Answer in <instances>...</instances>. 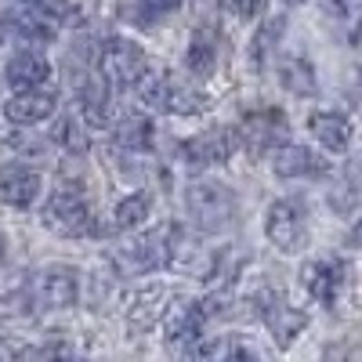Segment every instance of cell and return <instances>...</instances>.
I'll return each instance as SVG.
<instances>
[{
    "instance_id": "cell-1",
    "label": "cell",
    "mask_w": 362,
    "mask_h": 362,
    "mask_svg": "<svg viewBox=\"0 0 362 362\" xmlns=\"http://www.w3.org/2000/svg\"><path fill=\"white\" fill-rule=\"evenodd\" d=\"M181 225L174 221H163L156 228H148L145 235H134L127 243H119L109 250V261L119 276H148L156 268H170L174 257H177V247H181Z\"/></svg>"
},
{
    "instance_id": "cell-2",
    "label": "cell",
    "mask_w": 362,
    "mask_h": 362,
    "mask_svg": "<svg viewBox=\"0 0 362 362\" xmlns=\"http://www.w3.org/2000/svg\"><path fill=\"white\" fill-rule=\"evenodd\" d=\"M185 210H189V218L199 232H225L235 214H239V199L228 185H221V181L214 177H199L192 181V185L185 189Z\"/></svg>"
},
{
    "instance_id": "cell-3",
    "label": "cell",
    "mask_w": 362,
    "mask_h": 362,
    "mask_svg": "<svg viewBox=\"0 0 362 362\" xmlns=\"http://www.w3.org/2000/svg\"><path fill=\"white\" fill-rule=\"evenodd\" d=\"M138 95H141V105H148L153 112H167V116H199L210 105L203 90L177 80L174 73H148L138 83Z\"/></svg>"
},
{
    "instance_id": "cell-4",
    "label": "cell",
    "mask_w": 362,
    "mask_h": 362,
    "mask_svg": "<svg viewBox=\"0 0 362 362\" xmlns=\"http://www.w3.org/2000/svg\"><path fill=\"white\" fill-rule=\"evenodd\" d=\"M44 228L54 232L58 239H83L98 232V221L80 189H58L44 203Z\"/></svg>"
},
{
    "instance_id": "cell-5",
    "label": "cell",
    "mask_w": 362,
    "mask_h": 362,
    "mask_svg": "<svg viewBox=\"0 0 362 362\" xmlns=\"http://www.w3.org/2000/svg\"><path fill=\"white\" fill-rule=\"evenodd\" d=\"M98 73L105 76L109 87H138L148 76V54L141 44L127 40V37H109L102 44V58H98Z\"/></svg>"
},
{
    "instance_id": "cell-6",
    "label": "cell",
    "mask_w": 362,
    "mask_h": 362,
    "mask_svg": "<svg viewBox=\"0 0 362 362\" xmlns=\"http://www.w3.org/2000/svg\"><path fill=\"white\" fill-rule=\"evenodd\" d=\"M264 235H268V243L283 254L305 250V243H308V206L300 199H276L264 214Z\"/></svg>"
},
{
    "instance_id": "cell-7",
    "label": "cell",
    "mask_w": 362,
    "mask_h": 362,
    "mask_svg": "<svg viewBox=\"0 0 362 362\" xmlns=\"http://www.w3.org/2000/svg\"><path fill=\"white\" fill-rule=\"evenodd\" d=\"M76 297H80V276L69 264H47L33 276V283H29V305L44 308V312L73 308Z\"/></svg>"
},
{
    "instance_id": "cell-8",
    "label": "cell",
    "mask_w": 362,
    "mask_h": 362,
    "mask_svg": "<svg viewBox=\"0 0 362 362\" xmlns=\"http://www.w3.org/2000/svg\"><path fill=\"white\" fill-rule=\"evenodd\" d=\"M257 315L264 319L272 341H276L279 348H290L300 337V329L308 326V315L305 312H297L293 305H286V300L279 293H272V290L257 293Z\"/></svg>"
},
{
    "instance_id": "cell-9",
    "label": "cell",
    "mask_w": 362,
    "mask_h": 362,
    "mask_svg": "<svg viewBox=\"0 0 362 362\" xmlns=\"http://www.w3.org/2000/svg\"><path fill=\"white\" fill-rule=\"evenodd\" d=\"M8 22L15 25V33L25 40H37V44H51L58 37V11H54V0H22V4L11 8Z\"/></svg>"
},
{
    "instance_id": "cell-10",
    "label": "cell",
    "mask_w": 362,
    "mask_h": 362,
    "mask_svg": "<svg viewBox=\"0 0 362 362\" xmlns=\"http://www.w3.org/2000/svg\"><path fill=\"white\" fill-rule=\"evenodd\" d=\"M286 134V116L283 109H261V112H247L243 124L235 127V138L243 148H250L254 156H261L264 148H276V141Z\"/></svg>"
},
{
    "instance_id": "cell-11",
    "label": "cell",
    "mask_w": 362,
    "mask_h": 362,
    "mask_svg": "<svg viewBox=\"0 0 362 362\" xmlns=\"http://www.w3.org/2000/svg\"><path fill=\"white\" fill-rule=\"evenodd\" d=\"M344 279H348V268L337 257H319V261H308L305 268H300V283H305V290L326 308L337 305V297L344 290Z\"/></svg>"
},
{
    "instance_id": "cell-12",
    "label": "cell",
    "mask_w": 362,
    "mask_h": 362,
    "mask_svg": "<svg viewBox=\"0 0 362 362\" xmlns=\"http://www.w3.org/2000/svg\"><path fill=\"white\" fill-rule=\"evenodd\" d=\"M206 319H210L206 300H189V305H181V308L170 312V319H167V344H170L174 351H192V348L203 341Z\"/></svg>"
},
{
    "instance_id": "cell-13",
    "label": "cell",
    "mask_w": 362,
    "mask_h": 362,
    "mask_svg": "<svg viewBox=\"0 0 362 362\" xmlns=\"http://www.w3.org/2000/svg\"><path fill=\"white\" fill-rule=\"evenodd\" d=\"M76 102H80V119L87 127H109L112 105H109V83L102 73L87 69L76 76Z\"/></svg>"
},
{
    "instance_id": "cell-14",
    "label": "cell",
    "mask_w": 362,
    "mask_h": 362,
    "mask_svg": "<svg viewBox=\"0 0 362 362\" xmlns=\"http://www.w3.org/2000/svg\"><path fill=\"white\" fill-rule=\"evenodd\" d=\"M235 145H239L235 131H228V127H210V131L189 138L185 145H181V153H185V160H189L192 167H214V163H225V160L235 153Z\"/></svg>"
},
{
    "instance_id": "cell-15",
    "label": "cell",
    "mask_w": 362,
    "mask_h": 362,
    "mask_svg": "<svg viewBox=\"0 0 362 362\" xmlns=\"http://www.w3.org/2000/svg\"><path fill=\"white\" fill-rule=\"evenodd\" d=\"M40 174L25 163H4L0 167V203L4 206H15V210H25L33 206L37 196H40Z\"/></svg>"
},
{
    "instance_id": "cell-16",
    "label": "cell",
    "mask_w": 362,
    "mask_h": 362,
    "mask_svg": "<svg viewBox=\"0 0 362 362\" xmlns=\"http://www.w3.org/2000/svg\"><path fill=\"white\" fill-rule=\"evenodd\" d=\"M272 170L279 177H322V174H329V163L315 153V148L283 141V145H276V153H272Z\"/></svg>"
},
{
    "instance_id": "cell-17",
    "label": "cell",
    "mask_w": 362,
    "mask_h": 362,
    "mask_svg": "<svg viewBox=\"0 0 362 362\" xmlns=\"http://www.w3.org/2000/svg\"><path fill=\"white\" fill-rule=\"evenodd\" d=\"M112 145L119 156H141L153 148V119L141 112H124L112 124Z\"/></svg>"
},
{
    "instance_id": "cell-18",
    "label": "cell",
    "mask_w": 362,
    "mask_h": 362,
    "mask_svg": "<svg viewBox=\"0 0 362 362\" xmlns=\"http://www.w3.org/2000/svg\"><path fill=\"white\" fill-rule=\"evenodd\" d=\"M54 105H58V98L51 95V90H40V87L37 90H18L15 98L4 102V116L18 127H37V124H44V119H51Z\"/></svg>"
},
{
    "instance_id": "cell-19",
    "label": "cell",
    "mask_w": 362,
    "mask_h": 362,
    "mask_svg": "<svg viewBox=\"0 0 362 362\" xmlns=\"http://www.w3.org/2000/svg\"><path fill=\"white\" fill-rule=\"evenodd\" d=\"M308 131L312 138L329 148V153H348L351 145V119L344 112H334V109H319L308 116Z\"/></svg>"
},
{
    "instance_id": "cell-20",
    "label": "cell",
    "mask_w": 362,
    "mask_h": 362,
    "mask_svg": "<svg viewBox=\"0 0 362 362\" xmlns=\"http://www.w3.org/2000/svg\"><path fill=\"white\" fill-rule=\"evenodd\" d=\"M4 80L15 90H37V87H44L51 80V66H47V58L37 54V51H18L4 66Z\"/></svg>"
},
{
    "instance_id": "cell-21",
    "label": "cell",
    "mask_w": 362,
    "mask_h": 362,
    "mask_svg": "<svg viewBox=\"0 0 362 362\" xmlns=\"http://www.w3.org/2000/svg\"><path fill=\"white\" fill-rule=\"evenodd\" d=\"M196 362H261L254 355V348H247L243 341H232V337H214V341H199L192 348Z\"/></svg>"
},
{
    "instance_id": "cell-22",
    "label": "cell",
    "mask_w": 362,
    "mask_h": 362,
    "mask_svg": "<svg viewBox=\"0 0 362 362\" xmlns=\"http://www.w3.org/2000/svg\"><path fill=\"white\" fill-rule=\"evenodd\" d=\"M185 62H189V69H192L196 76L214 73V62H218V37H214V29H196L192 40H189Z\"/></svg>"
},
{
    "instance_id": "cell-23",
    "label": "cell",
    "mask_w": 362,
    "mask_h": 362,
    "mask_svg": "<svg viewBox=\"0 0 362 362\" xmlns=\"http://www.w3.org/2000/svg\"><path fill=\"white\" fill-rule=\"evenodd\" d=\"M148 210H153V196L148 192H131L116 203L112 210V232H131L138 228L145 218H148Z\"/></svg>"
},
{
    "instance_id": "cell-24",
    "label": "cell",
    "mask_w": 362,
    "mask_h": 362,
    "mask_svg": "<svg viewBox=\"0 0 362 362\" xmlns=\"http://www.w3.org/2000/svg\"><path fill=\"white\" fill-rule=\"evenodd\" d=\"M279 80L283 87L290 90V95H300V98H308L315 95V69L308 58H283V66H279Z\"/></svg>"
},
{
    "instance_id": "cell-25",
    "label": "cell",
    "mask_w": 362,
    "mask_h": 362,
    "mask_svg": "<svg viewBox=\"0 0 362 362\" xmlns=\"http://www.w3.org/2000/svg\"><path fill=\"white\" fill-rule=\"evenodd\" d=\"M167 297H170V290H167V286L141 290V293L134 297V308H131V326H134V329L153 326V322L160 319V312L167 308Z\"/></svg>"
},
{
    "instance_id": "cell-26",
    "label": "cell",
    "mask_w": 362,
    "mask_h": 362,
    "mask_svg": "<svg viewBox=\"0 0 362 362\" xmlns=\"http://www.w3.org/2000/svg\"><path fill=\"white\" fill-rule=\"evenodd\" d=\"M322 15L348 37H355L362 29V0H322Z\"/></svg>"
},
{
    "instance_id": "cell-27",
    "label": "cell",
    "mask_w": 362,
    "mask_h": 362,
    "mask_svg": "<svg viewBox=\"0 0 362 362\" xmlns=\"http://www.w3.org/2000/svg\"><path fill=\"white\" fill-rule=\"evenodd\" d=\"M283 18H268L261 29H257V37H254V44H250V58H254V66L261 69L264 66V58L272 54V47L279 44V37H283Z\"/></svg>"
},
{
    "instance_id": "cell-28",
    "label": "cell",
    "mask_w": 362,
    "mask_h": 362,
    "mask_svg": "<svg viewBox=\"0 0 362 362\" xmlns=\"http://www.w3.org/2000/svg\"><path fill=\"white\" fill-rule=\"evenodd\" d=\"M51 138L62 148H69V153H83V148H87V124H83V119L66 116V119H58V127H54Z\"/></svg>"
},
{
    "instance_id": "cell-29",
    "label": "cell",
    "mask_w": 362,
    "mask_h": 362,
    "mask_svg": "<svg viewBox=\"0 0 362 362\" xmlns=\"http://www.w3.org/2000/svg\"><path fill=\"white\" fill-rule=\"evenodd\" d=\"M22 131H25V127L11 124V119H4V124H0V141L15 145V153H25V156H40V153H44V141H37L33 134H22Z\"/></svg>"
},
{
    "instance_id": "cell-30",
    "label": "cell",
    "mask_w": 362,
    "mask_h": 362,
    "mask_svg": "<svg viewBox=\"0 0 362 362\" xmlns=\"http://www.w3.org/2000/svg\"><path fill=\"white\" fill-rule=\"evenodd\" d=\"M225 4H228V11L235 18H257L261 8H264V0H225Z\"/></svg>"
},
{
    "instance_id": "cell-31",
    "label": "cell",
    "mask_w": 362,
    "mask_h": 362,
    "mask_svg": "<svg viewBox=\"0 0 362 362\" xmlns=\"http://www.w3.org/2000/svg\"><path fill=\"white\" fill-rule=\"evenodd\" d=\"M181 0H145V18H160V15H170L177 11Z\"/></svg>"
},
{
    "instance_id": "cell-32",
    "label": "cell",
    "mask_w": 362,
    "mask_h": 362,
    "mask_svg": "<svg viewBox=\"0 0 362 362\" xmlns=\"http://www.w3.org/2000/svg\"><path fill=\"white\" fill-rule=\"evenodd\" d=\"M348 247L351 250H362V221H355V228L348 232Z\"/></svg>"
},
{
    "instance_id": "cell-33",
    "label": "cell",
    "mask_w": 362,
    "mask_h": 362,
    "mask_svg": "<svg viewBox=\"0 0 362 362\" xmlns=\"http://www.w3.org/2000/svg\"><path fill=\"white\" fill-rule=\"evenodd\" d=\"M4 257H8V247H4V235H0V264H4Z\"/></svg>"
}]
</instances>
